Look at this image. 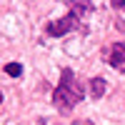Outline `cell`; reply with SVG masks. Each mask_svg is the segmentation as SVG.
I'll return each mask as SVG.
<instances>
[{
    "mask_svg": "<svg viewBox=\"0 0 125 125\" xmlns=\"http://www.w3.org/2000/svg\"><path fill=\"white\" fill-rule=\"evenodd\" d=\"M85 98V85L75 78V73L70 68H62L60 70V83L58 88L53 90V103L60 113H70L78 103Z\"/></svg>",
    "mask_w": 125,
    "mask_h": 125,
    "instance_id": "obj_1",
    "label": "cell"
},
{
    "mask_svg": "<svg viewBox=\"0 0 125 125\" xmlns=\"http://www.w3.org/2000/svg\"><path fill=\"white\" fill-rule=\"evenodd\" d=\"M90 10H93V5H88V3H78V0H75V3H70V10H68L65 18H58V20H53V23L45 25V33H48L50 38H62V35L73 33V30L80 25L83 15L90 13Z\"/></svg>",
    "mask_w": 125,
    "mask_h": 125,
    "instance_id": "obj_2",
    "label": "cell"
},
{
    "mask_svg": "<svg viewBox=\"0 0 125 125\" xmlns=\"http://www.w3.org/2000/svg\"><path fill=\"white\" fill-rule=\"evenodd\" d=\"M103 58H105V62L113 70L125 73V43H110L103 50Z\"/></svg>",
    "mask_w": 125,
    "mask_h": 125,
    "instance_id": "obj_3",
    "label": "cell"
},
{
    "mask_svg": "<svg viewBox=\"0 0 125 125\" xmlns=\"http://www.w3.org/2000/svg\"><path fill=\"white\" fill-rule=\"evenodd\" d=\"M88 88H90V95L95 98V100L105 95V80H103V78H93V80L88 83Z\"/></svg>",
    "mask_w": 125,
    "mask_h": 125,
    "instance_id": "obj_4",
    "label": "cell"
},
{
    "mask_svg": "<svg viewBox=\"0 0 125 125\" xmlns=\"http://www.w3.org/2000/svg\"><path fill=\"white\" fill-rule=\"evenodd\" d=\"M5 73L10 78H20V73H23V65L20 62H5Z\"/></svg>",
    "mask_w": 125,
    "mask_h": 125,
    "instance_id": "obj_5",
    "label": "cell"
},
{
    "mask_svg": "<svg viewBox=\"0 0 125 125\" xmlns=\"http://www.w3.org/2000/svg\"><path fill=\"white\" fill-rule=\"evenodd\" d=\"M113 8H115V10H125V0H113V3H110Z\"/></svg>",
    "mask_w": 125,
    "mask_h": 125,
    "instance_id": "obj_6",
    "label": "cell"
},
{
    "mask_svg": "<svg viewBox=\"0 0 125 125\" xmlns=\"http://www.w3.org/2000/svg\"><path fill=\"white\" fill-rule=\"evenodd\" d=\"M0 103H3V93H0Z\"/></svg>",
    "mask_w": 125,
    "mask_h": 125,
    "instance_id": "obj_7",
    "label": "cell"
}]
</instances>
